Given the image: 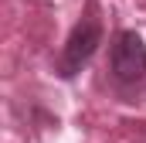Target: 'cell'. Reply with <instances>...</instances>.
I'll return each instance as SVG.
<instances>
[{
	"mask_svg": "<svg viewBox=\"0 0 146 143\" xmlns=\"http://www.w3.org/2000/svg\"><path fill=\"white\" fill-rule=\"evenodd\" d=\"M102 44V17H99V7L95 3H85V14L78 17V24L72 27V34L61 48V58H58V75L61 78H75L78 72L92 61V55L99 51Z\"/></svg>",
	"mask_w": 146,
	"mask_h": 143,
	"instance_id": "cell-1",
	"label": "cell"
},
{
	"mask_svg": "<svg viewBox=\"0 0 146 143\" xmlns=\"http://www.w3.org/2000/svg\"><path fill=\"white\" fill-rule=\"evenodd\" d=\"M112 78L122 85H136L139 78H146V41L136 31H119L112 41Z\"/></svg>",
	"mask_w": 146,
	"mask_h": 143,
	"instance_id": "cell-2",
	"label": "cell"
}]
</instances>
